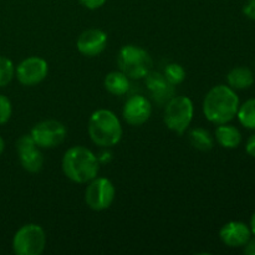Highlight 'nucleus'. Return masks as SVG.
Here are the masks:
<instances>
[{"mask_svg": "<svg viewBox=\"0 0 255 255\" xmlns=\"http://www.w3.org/2000/svg\"><path fill=\"white\" fill-rule=\"evenodd\" d=\"M239 97L228 85H217L207 92L203 100V114L214 125L229 124L237 117Z\"/></svg>", "mask_w": 255, "mask_h": 255, "instance_id": "obj_1", "label": "nucleus"}, {"mask_svg": "<svg viewBox=\"0 0 255 255\" xmlns=\"http://www.w3.org/2000/svg\"><path fill=\"white\" fill-rule=\"evenodd\" d=\"M62 172L74 183H89L96 178L100 161L96 154L84 146H74L65 152L61 162Z\"/></svg>", "mask_w": 255, "mask_h": 255, "instance_id": "obj_2", "label": "nucleus"}, {"mask_svg": "<svg viewBox=\"0 0 255 255\" xmlns=\"http://www.w3.org/2000/svg\"><path fill=\"white\" fill-rule=\"evenodd\" d=\"M91 141L104 148L114 147L121 141L122 129L119 117L110 110H97L91 115L87 125Z\"/></svg>", "mask_w": 255, "mask_h": 255, "instance_id": "obj_3", "label": "nucleus"}, {"mask_svg": "<svg viewBox=\"0 0 255 255\" xmlns=\"http://www.w3.org/2000/svg\"><path fill=\"white\" fill-rule=\"evenodd\" d=\"M194 115L193 102L187 96L174 95L164 105L163 121L167 128L178 134H183L191 126Z\"/></svg>", "mask_w": 255, "mask_h": 255, "instance_id": "obj_4", "label": "nucleus"}, {"mask_svg": "<svg viewBox=\"0 0 255 255\" xmlns=\"http://www.w3.org/2000/svg\"><path fill=\"white\" fill-rule=\"evenodd\" d=\"M117 64L129 79H144L151 71L152 59L148 52L136 45H125L119 52Z\"/></svg>", "mask_w": 255, "mask_h": 255, "instance_id": "obj_5", "label": "nucleus"}, {"mask_svg": "<svg viewBox=\"0 0 255 255\" xmlns=\"http://www.w3.org/2000/svg\"><path fill=\"white\" fill-rule=\"evenodd\" d=\"M45 247L46 233L39 224H25L17 229L12 238V251L16 255H40Z\"/></svg>", "mask_w": 255, "mask_h": 255, "instance_id": "obj_6", "label": "nucleus"}, {"mask_svg": "<svg viewBox=\"0 0 255 255\" xmlns=\"http://www.w3.org/2000/svg\"><path fill=\"white\" fill-rule=\"evenodd\" d=\"M116 197V188L110 179L105 177H96L89 182L85 191V202L92 211H106L114 203Z\"/></svg>", "mask_w": 255, "mask_h": 255, "instance_id": "obj_7", "label": "nucleus"}, {"mask_svg": "<svg viewBox=\"0 0 255 255\" xmlns=\"http://www.w3.org/2000/svg\"><path fill=\"white\" fill-rule=\"evenodd\" d=\"M66 127L56 120L37 122L31 128V137L40 148H55L66 138Z\"/></svg>", "mask_w": 255, "mask_h": 255, "instance_id": "obj_8", "label": "nucleus"}, {"mask_svg": "<svg viewBox=\"0 0 255 255\" xmlns=\"http://www.w3.org/2000/svg\"><path fill=\"white\" fill-rule=\"evenodd\" d=\"M16 152L20 164L29 173H37L44 166V154L35 143L31 134H22L16 141Z\"/></svg>", "mask_w": 255, "mask_h": 255, "instance_id": "obj_9", "label": "nucleus"}, {"mask_svg": "<svg viewBox=\"0 0 255 255\" xmlns=\"http://www.w3.org/2000/svg\"><path fill=\"white\" fill-rule=\"evenodd\" d=\"M49 72L46 60L39 56H30L22 60L15 69L17 81L24 86H35L44 81Z\"/></svg>", "mask_w": 255, "mask_h": 255, "instance_id": "obj_10", "label": "nucleus"}, {"mask_svg": "<svg viewBox=\"0 0 255 255\" xmlns=\"http://www.w3.org/2000/svg\"><path fill=\"white\" fill-rule=\"evenodd\" d=\"M152 114V105L147 97L133 95L125 104L122 110L124 120L129 126H142L149 120Z\"/></svg>", "mask_w": 255, "mask_h": 255, "instance_id": "obj_11", "label": "nucleus"}, {"mask_svg": "<svg viewBox=\"0 0 255 255\" xmlns=\"http://www.w3.org/2000/svg\"><path fill=\"white\" fill-rule=\"evenodd\" d=\"M252 237L251 227L239 221L228 222L219 231V238L229 248H242Z\"/></svg>", "mask_w": 255, "mask_h": 255, "instance_id": "obj_12", "label": "nucleus"}, {"mask_svg": "<svg viewBox=\"0 0 255 255\" xmlns=\"http://www.w3.org/2000/svg\"><path fill=\"white\" fill-rule=\"evenodd\" d=\"M107 45L106 32L100 29L85 30L79 36L76 47L79 52L84 56L95 57L101 54Z\"/></svg>", "mask_w": 255, "mask_h": 255, "instance_id": "obj_13", "label": "nucleus"}, {"mask_svg": "<svg viewBox=\"0 0 255 255\" xmlns=\"http://www.w3.org/2000/svg\"><path fill=\"white\" fill-rule=\"evenodd\" d=\"M146 85L152 99L159 105H166L174 96V86L159 72H148Z\"/></svg>", "mask_w": 255, "mask_h": 255, "instance_id": "obj_14", "label": "nucleus"}, {"mask_svg": "<svg viewBox=\"0 0 255 255\" xmlns=\"http://www.w3.org/2000/svg\"><path fill=\"white\" fill-rule=\"evenodd\" d=\"M217 142L221 144L223 148L234 149L238 148L242 143V133L236 126L229 124L218 125L214 132Z\"/></svg>", "mask_w": 255, "mask_h": 255, "instance_id": "obj_15", "label": "nucleus"}, {"mask_svg": "<svg viewBox=\"0 0 255 255\" xmlns=\"http://www.w3.org/2000/svg\"><path fill=\"white\" fill-rule=\"evenodd\" d=\"M227 82L233 90H248L255 82L254 72L247 66H237L227 74Z\"/></svg>", "mask_w": 255, "mask_h": 255, "instance_id": "obj_16", "label": "nucleus"}, {"mask_svg": "<svg viewBox=\"0 0 255 255\" xmlns=\"http://www.w3.org/2000/svg\"><path fill=\"white\" fill-rule=\"evenodd\" d=\"M105 89L115 96H122L129 90V77L120 70L106 75L104 80Z\"/></svg>", "mask_w": 255, "mask_h": 255, "instance_id": "obj_17", "label": "nucleus"}, {"mask_svg": "<svg viewBox=\"0 0 255 255\" xmlns=\"http://www.w3.org/2000/svg\"><path fill=\"white\" fill-rule=\"evenodd\" d=\"M189 143L192 144L193 148L202 152L211 151L214 146L213 137L207 129L202 128V127H197L189 132Z\"/></svg>", "mask_w": 255, "mask_h": 255, "instance_id": "obj_18", "label": "nucleus"}, {"mask_svg": "<svg viewBox=\"0 0 255 255\" xmlns=\"http://www.w3.org/2000/svg\"><path fill=\"white\" fill-rule=\"evenodd\" d=\"M237 117L242 126L246 127L247 129L255 131V97L239 105Z\"/></svg>", "mask_w": 255, "mask_h": 255, "instance_id": "obj_19", "label": "nucleus"}, {"mask_svg": "<svg viewBox=\"0 0 255 255\" xmlns=\"http://www.w3.org/2000/svg\"><path fill=\"white\" fill-rule=\"evenodd\" d=\"M163 76L173 86L182 84L186 80V70L179 64H168L163 70Z\"/></svg>", "mask_w": 255, "mask_h": 255, "instance_id": "obj_20", "label": "nucleus"}, {"mask_svg": "<svg viewBox=\"0 0 255 255\" xmlns=\"http://www.w3.org/2000/svg\"><path fill=\"white\" fill-rule=\"evenodd\" d=\"M15 76V66L10 59L0 56V87H4L11 82Z\"/></svg>", "mask_w": 255, "mask_h": 255, "instance_id": "obj_21", "label": "nucleus"}, {"mask_svg": "<svg viewBox=\"0 0 255 255\" xmlns=\"http://www.w3.org/2000/svg\"><path fill=\"white\" fill-rule=\"evenodd\" d=\"M12 114V106L6 96L0 94V125L6 124Z\"/></svg>", "mask_w": 255, "mask_h": 255, "instance_id": "obj_22", "label": "nucleus"}, {"mask_svg": "<svg viewBox=\"0 0 255 255\" xmlns=\"http://www.w3.org/2000/svg\"><path fill=\"white\" fill-rule=\"evenodd\" d=\"M107 0H80L81 5L89 10H96L104 6Z\"/></svg>", "mask_w": 255, "mask_h": 255, "instance_id": "obj_23", "label": "nucleus"}, {"mask_svg": "<svg viewBox=\"0 0 255 255\" xmlns=\"http://www.w3.org/2000/svg\"><path fill=\"white\" fill-rule=\"evenodd\" d=\"M243 14L248 19L255 20V0H247L243 6Z\"/></svg>", "mask_w": 255, "mask_h": 255, "instance_id": "obj_24", "label": "nucleus"}, {"mask_svg": "<svg viewBox=\"0 0 255 255\" xmlns=\"http://www.w3.org/2000/svg\"><path fill=\"white\" fill-rule=\"evenodd\" d=\"M242 248L246 255H255V237H252Z\"/></svg>", "mask_w": 255, "mask_h": 255, "instance_id": "obj_25", "label": "nucleus"}, {"mask_svg": "<svg viewBox=\"0 0 255 255\" xmlns=\"http://www.w3.org/2000/svg\"><path fill=\"white\" fill-rule=\"evenodd\" d=\"M246 151L249 156L255 158V133L252 134V136L248 138V141H247Z\"/></svg>", "mask_w": 255, "mask_h": 255, "instance_id": "obj_26", "label": "nucleus"}, {"mask_svg": "<svg viewBox=\"0 0 255 255\" xmlns=\"http://www.w3.org/2000/svg\"><path fill=\"white\" fill-rule=\"evenodd\" d=\"M249 227H251L252 234H253V237H255V211H254L253 216H252V218H251V223H249Z\"/></svg>", "mask_w": 255, "mask_h": 255, "instance_id": "obj_27", "label": "nucleus"}, {"mask_svg": "<svg viewBox=\"0 0 255 255\" xmlns=\"http://www.w3.org/2000/svg\"><path fill=\"white\" fill-rule=\"evenodd\" d=\"M4 149H5V142H4V139L1 138V136H0V156L2 154Z\"/></svg>", "mask_w": 255, "mask_h": 255, "instance_id": "obj_28", "label": "nucleus"}]
</instances>
